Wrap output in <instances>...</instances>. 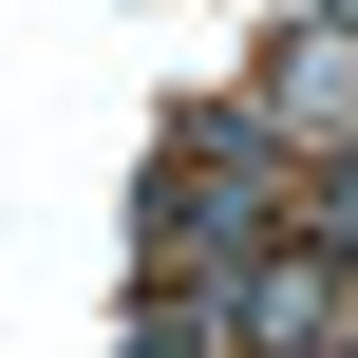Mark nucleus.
Here are the masks:
<instances>
[{
    "instance_id": "nucleus-1",
    "label": "nucleus",
    "mask_w": 358,
    "mask_h": 358,
    "mask_svg": "<svg viewBox=\"0 0 358 358\" xmlns=\"http://www.w3.org/2000/svg\"><path fill=\"white\" fill-rule=\"evenodd\" d=\"M302 227V151L227 94V113H189L170 132V170H151V283H227L245 245H283Z\"/></svg>"
},
{
    "instance_id": "nucleus-2",
    "label": "nucleus",
    "mask_w": 358,
    "mask_h": 358,
    "mask_svg": "<svg viewBox=\"0 0 358 358\" xmlns=\"http://www.w3.org/2000/svg\"><path fill=\"white\" fill-rule=\"evenodd\" d=\"M245 113H264L283 151H321V170H358V38H283Z\"/></svg>"
}]
</instances>
